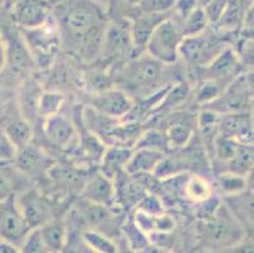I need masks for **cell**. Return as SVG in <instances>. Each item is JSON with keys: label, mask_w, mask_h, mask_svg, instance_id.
I'll return each instance as SVG.
<instances>
[{"label": "cell", "mask_w": 254, "mask_h": 253, "mask_svg": "<svg viewBox=\"0 0 254 253\" xmlns=\"http://www.w3.org/2000/svg\"><path fill=\"white\" fill-rule=\"evenodd\" d=\"M225 39L214 32L206 31L197 36L185 37L180 51V59L186 66L193 70H202L225 50Z\"/></svg>", "instance_id": "cell-5"}, {"label": "cell", "mask_w": 254, "mask_h": 253, "mask_svg": "<svg viewBox=\"0 0 254 253\" xmlns=\"http://www.w3.org/2000/svg\"><path fill=\"white\" fill-rule=\"evenodd\" d=\"M18 203L32 229L41 228L55 219L50 203L37 189L24 190L18 195Z\"/></svg>", "instance_id": "cell-13"}, {"label": "cell", "mask_w": 254, "mask_h": 253, "mask_svg": "<svg viewBox=\"0 0 254 253\" xmlns=\"http://www.w3.org/2000/svg\"><path fill=\"white\" fill-rule=\"evenodd\" d=\"M47 1H50V3L52 4V5H55V0H47Z\"/></svg>", "instance_id": "cell-49"}, {"label": "cell", "mask_w": 254, "mask_h": 253, "mask_svg": "<svg viewBox=\"0 0 254 253\" xmlns=\"http://www.w3.org/2000/svg\"><path fill=\"white\" fill-rule=\"evenodd\" d=\"M62 253H98L92 250L85 241L82 234L71 233Z\"/></svg>", "instance_id": "cell-39"}, {"label": "cell", "mask_w": 254, "mask_h": 253, "mask_svg": "<svg viewBox=\"0 0 254 253\" xmlns=\"http://www.w3.org/2000/svg\"><path fill=\"white\" fill-rule=\"evenodd\" d=\"M91 109L112 119H120L134 109V99L120 87H108L92 95Z\"/></svg>", "instance_id": "cell-10"}, {"label": "cell", "mask_w": 254, "mask_h": 253, "mask_svg": "<svg viewBox=\"0 0 254 253\" xmlns=\"http://www.w3.org/2000/svg\"><path fill=\"white\" fill-rule=\"evenodd\" d=\"M198 6H201L198 0H176V4L173 8V15L179 19H184Z\"/></svg>", "instance_id": "cell-41"}, {"label": "cell", "mask_w": 254, "mask_h": 253, "mask_svg": "<svg viewBox=\"0 0 254 253\" xmlns=\"http://www.w3.org/2000/svg\"><path fill=\"white\" fill-rule=\"evenodd\" d=\"M139 148L166 152V150L170 148L166 132L159 131V129H148V131L142 132L133 150H139Z\"/></svg>", "instance_id": "cell-33"}, {"label": "cell", "mask_w": 254, "mask_h": 253, "mask_svg": "<svg viewBox=\"0 0 254 253\" xmlns=\"http://www.w3.org/2000/svg\"><path fill=\"white\" fill-rule=\"evenodd\" d=\"M128 56H134V43L131 36V20L117 17L110 19L106 28L99 59L106 61H123Z\"/></svg>", "instance_id": "cell-6"}, {"label": "cell", "mask_w": 254, "mask_h": 253, "mask_svg": "<svg viewBox=\"0 0 254 253\" xmlns=\"http://www.w3.org/2000/svg\"><path fill=\"white\" fill-rule=\"evenodd\" d=\"M11 19L22 31L46 24L52 17L53 5L47 0H13Z\"/></svg>", "instance_id": "cell-9"}, {"label": "cell", "mask_w": 254, "mask_h": 253, "mask_svg": "<svg viewBox=\"0 0 254 253\" xmlns=\"http://www.w3.org/2000/svg\"><path fill=\"white\" fill-rule=\"evenodd\" d=\"M34 64L33 56L23 36L14 33L13 37H6L4 34L1 39V69L10 67L13 73L25 75L31 71Z\"/></svg>", "instance_id": "cell-11"}, {"label": "cell", "mask_w": 254, "mask_h": 253, "mask_svg": "<svg viewBox=\"0 0 254 253\" xmlns=\"http://www.w3.org/2000/svg\"><path fill=\"white\" fill-rule=\"evenodd\" d=\"M182 196L189 203L198 205L216 196V192L214 184H211L206 177L193 173V175L186 176Z\"/></svg>", "instance_id": "cell-23"}, {"label": "cell", "mask_w": 254, "mask_h": 253, "mask_svg": "<svg viewBox=\"0 0 254 253\" xmlns=\"http://www.w3.org/2000/svg\"><path fill=\"white\" fill-rule=\"evenodd\" d=\"M228 84L216 80H201L195 90L196 103L207 106L218 100L224 91H225Z\"/></svg>", "instance_id": "cell-31"}, {"label": "cell", "mask_w": 254, "mask_h": 253, "mask_svg": "<svg viewBox=\"0 0 254 253\" xmlns=\"http://www.w3.org/2000/svg\"><path fill=\"white\" fill-rule=\"evenodd\" d=\"M197 236L204 250L215 253L228 250L246 240L243 229L224 201L211 218L198 220Z\"/></svg>", "instance_id": "cell-3"}, {"label": "cell", "mask_w": 254, "mask_h": 253, "mask_svg": "<svg viewBox=\"0 0 254 253\" xmlns=\"http://www.w3.org/2000/svg\"><path fill=\"white\" fill-rule=\"evenodd\" d=\"M135 210H140L149 215L165 214V203L154 194H145L142 200L135 206Z\"/></svg>", "instance_id": "cell-38"}, {"label": "cell", "mask_w": 254, "mask_h": 253, "mask_svg": "<svg viewBox=\"0 0 254 253\" xmlns=\"http://www.w3.org/2000/svg\"><path fill=\"white\" fill-rule=\"evenodd\" d=\"M14 165L22 175L27 177H38L48 175L51 169L55 166V162L46 155L45 151L31 143L19 148Z\"/></svg>", "instance_id": "cell-15"}, {"label": "cell", "mask_w": 254, "mask_h": 253, "mask_svg": "<svg viewBox=\"0 0 254 253\" xmlns=\"http://www.w3.org/2000/svg\"><path fill=\"white\" fill-rule=\"evenodd\" d=\"M115 195L114 178L104 173L100 169L87 176L81 190L82 199L105 206L115 204Z\"/></svg>", "instance_id": "cell-14"}, {"label": "cell", "mask_w": 254, "mask_h": 253, "mask_svg": "<svg viewBox=\"0 0 254 253\" xmlns=\"http://www.w3.org/2000/svg\"><path fill=\"white\" fill-rule=\"evenodd\" d=\"M64 104V97L59 91H42L38 103V117L43 120L60 114Z\"/></svg>", "instance_id": "cell-32"}, {"label": "cell", "mask_w": 254, "mask_h": 253, "mask_svg": "<svg viewBox=\"0 0 254 253\" xmlns=\"http://www.w3.org/2000/svg\"><path fill=\"white\" fill-rule=\"evenodd\" d=\"M1 241L19 247L27 234L32 231L18 203V196L10 194L1 199Z\"/></svg>", "instance_id": "cell-8"}, {"label": "cell", "mask_w": 254, "mask_h": 253, "mask_svg": "<svg viewBox=\"0 0 254 253\" xmlns=\"http://www.w3.org/2000/svg\"><path fill=\"white\" fill-rule=\"evenodd\" d=\"M1 133L5 134L18 148H22L25 147V146L31 145L32 137H33L31 122H28L25 118L9 120V122L4 125Z\"/></svg>", "instance_id": "cell-27"}, {"label": "cell", "mask_w": 254, "mask_h": 253, "mask_svg": "<svg viewBox=\"0 0 254 253\" xmlns=\"http://www.w3.org/2000/svg\"><path fill=\"white\" fill-rule=\"evenodd\" d=\"M22 36L33 56L34 62L42 67L47 66L52 61L59 47L62 46L59 25L53 18V14L46 24L22 31Z\"/></svg>", "instance_id": "cell-7"}, {"label": "cell", "mask_w": 254, "mask_h": 253, "mask_svg": "<svg viewBox=\"0 0 254 253\" xmlns=\"http://www.w3.org/2000/svg\"><path fill=\"white\" fill-rule=\"evenodd\" d=\"M18 248L20 253H52L39 228L32 229Z\"/></svg>", "instance_id": "cell-35"}, {"label": "cell", "mask_w": 254, "mask_h": 253, "mask_svg": "<svg viewBox=\"0 0 254 253\" xmlns=\"http://www.w3.org/2000/svg\"><path fill=\"white\" fill-rule=\"evenodd\" d=\"M52 253H62V252H52Z\"/></svg>", "instance_id": "cell-50"}, {"label": "cell", "mask_w": 254, "mask_h": 253, "mask_svg": "<svg viewBox=\"0 0 254 253\" xmlns=\"http://www.w3.org/2000/svg\"><path fill=\"white\" fill-rule=\"evenodd\" d=\"M166 157V152L154 150H133L131 157L126 167V172L133 177H142L145 175L156 173L159 165Z\"/></svg>", "instance_id": "cell-20"}, {"label": "cell", "mask_w": 254, "mask_h": 253, "mask_svg": "<svg viewBox=\"0 0 254 253\" xmlns=\"http://www.w3.org/2000/svg\"><path fill=\"white\" fill-rule=\"evenodd\" d=\"M214 187L220 199L232 198L248 190L247 175L234 171H220L215 177Z\"/></svg>", "instance_id": "cell-24"}, {"label": "cell", "mask_w": 254, "mask_h": 253, "mask_svg": "<svg viewBox=\"0 0 254 253\" xmlns=\"http://www.w3.org/2000/svg\"><path fill=\"white\" fill-rule=\"evenodd\" d=\"M43 133L51 145L59 148H67L73 143L76 137L75 127L64 115L59 114L45 120Z\"/></svg>", "instance_id": "cell-21"}, {"label": "cell", "mask_w": 254, "mask_h": 253, "mask_svg": "<svg viewBox=\"0 0 254 253\" xmlns=\"http://www.w3.org/2000/svg\"><path fill=\"white\" fill-rule=\"evenodd\" d=\"M62 47L85 62L99 59L110 18L92 0H61L53 6Z\"/></svg>", "instance_id": "cell-1"}, {"label": "cell", "mask_w": 254, "mask_h": 253, "mask_svg": "<svg viewBox=\"0 0 254 253\" xmlns=\"http://www.w3.org/2000/svg\"><path fill=\"white\" fill-rule=\"evenodd\" d=\"M176 0H139L135 5L143 14H172Z\"/></svg>", "instance_id": "cell-36"}, {"label": "cell", "mask_w": 254, "mask_h": 253, "mask_svg": "<svg viewBox=\"0 0 254 253\" xmlns=\"http://www.w3.org/2000/svg\"><path fill=\"white\" fill-rule=\"evenodd\" d=\"M134 178L135 177L127 173L126 171L120 172L114 178L115 190H117L115 203H119L126 208H130V206H137L138 203L142 200L147 192L144 189H142L143 186H140Z\"/></svg>", "instance_id": "cell-22"}, {"label": "cell", "mask_w": 254, "mask_h": 253, "mask_svg": "<svg viewBox=\"0 0 254 253\" xmlns=\"http://www.w3.org/2000/svg\"><path fill=\"white\" fill-rule=\"evenodd\" d=\"M223 201L243 229L246 240L254 242V191L248 189Z\"/></svg>", "instance_id": "cell-16"}, {"label": "cell", "mask_w": 254, "mask_h": 253, "mask_svg": "<svg viewBox=\"0 0 254 253\" xmlns=\"http://www.w3.org/2000/svg\"><path fill=\"white\" fill-rule=\"evenodd\" d=\"M238 53L233 46H228L207 67L200 71L201 80H216L229 85L240 74H243Z\"/></svg>", "instance_id": "cell-12"}, {"label": "cell", "mask_w": 254, "mask_h": 253, "mask_svg": "<svg viewBox=\"0 0 254 253\" xmlns=\"http://www.w3.org/2000/svg\"><path fill=\"white\" fill-rule=\"evenodd\" d=\"M247 182H248V189L254 191V167L247 173Z\"/></svg>", "instance_id": "cell-45"}, {"label": "cell", "mask_w": 254, "mask_h": 253, "mask_svg": "<svg viewBox=\"0 0 254 253\" xmlns=\"http://www.w3.org/2000/svg\"><path fill=\"white\" fill-rule=\"evenodd\" d=\"M219 136L239 142H252L254 138V128L249 111L221 114L219 120Z\"/></svg>", "instance_id": "cell-18"}, {"label": "cell", "mask_w": 254, "mask_h": 253, "mask_svg": "<svg viewBox=\"0 0 254 253\" xmlns=\"http://www.w3.org/2000/svg\"><path fill=\"white\" fill-rule=\"evenodd\" d=\"M122 232H123L127 246L133 252H139L151 243L148 234L138 226L134 219L126 220L122 226Z\"/></svg>", "instance_id": "cell-30"}, {"label": "cell", "mask_w": 254, "mask_h": 253, "mask_svg": "<svg viewBox=\"0 0 254 253\" xmlns=\"http://www.w3.org/2000/svg\"><path fill=\"white\" fill-rule=\"evenodd\" d=\"M239 61L247 71L254 70V37H246L235 47Z\"/></svg>", "instance_id": "cell-37"}, {"label": "cell", "mask_w": 254, "mask_h": 253, "mask_svg": "<svg viewBox=\"0 0 254 253\" xmlns=\"http://www.w3.org/2000/svg\"><path fill=\"white\" fill-rule=\"evenodd\" d=\"M179 20L181 23L182 32H184L185 37L197 36V34L204 33V32L207 31V27L211 22L204 6H198L192 13L189 14L186 18Z\"/></svg>", "instance_id": "cell-29"}, {"label": "cell", "mask_w": 254, "mask_h": 253, "mask_svg": "<svg viewBox=\"0 0 254 253\" xmlns=\"http://www.w3.org/2000/svg\"><path fill=\"white\" fill-rule=\"evenodd\" d=\"M87 245L98 253H118V246L106 233L95 229H86L82 233Z\"/></svg>", "instance_id": "cell-34"}, {"label": "cell", "mask_w": 254, "mask_h": 253, "mask_svg": "<svg viewBox=\"0 0 254 253\" xmlns=\"http://www.w3.org/2000/svg\"><path fill=\"white\" fill-rule=\"evenodd\" d=\"M19 148L11 142L10 139L1 133V167L14 164Z\"/></svg>", "instance_id": "cell-40"}, {"label": "cell", "mask_w": 254, "mask_h": 253, "mask_svg": "<svg viewBox=\"0 0 254 253\" xmlns=\"http://www.w3.org/2000/svg\"><path fill=\"white\" fill-rule=\"evenodd\" d=\"M92 1H95V3H98L99 5H101V6H103V8H105L106 11H108V9L110 8V5H112L114 0H92Z\"/></svg>", "instance_id": "cell-46"}, {"label": "cell", "mask_w": 254, "mask_h": 253, "mask_svg": "<svg viewBox=\"0 0 254 253\" xmlns=\"http://www.w3.org/2000/svg\"><path fill=\"white\" fill-rule=\"evenodd\" d=\"M172 14H143L138 11L137 15L131 19V36L134 43L133 57H137L145 52L147 45L157 27Z\"/></svg>", "instance_id": "cell-17"}, {"label": "cell", "mask_w": 254, "mask_h": 253, "mask_svg": "<svg viewBox=\"0 0 254 253\" xmlns=\"http://www.w3.org/2000/svg\"><path fill=\"white\" fill-rule=\"evenodd\" d=\"M75 212L78 218L90 227L89 229H95L103 233H105L104 228L113 226V223L115 222V214L112 210V206L91 203L82 198L76 204Z\"/></svg>", "instance_id": "cell-19"}, {"label": "cell", "mask_w": 254, "mask_h": 253, "mask_svg": "<svg viewBox=\"0 0 254 253\" xmlns=\"http://www.w3.org/2000/svg\"><path fill=\"white\" fill-rule=\"evenodd\" d=\"M200 253H215V252H212V251H207V250H204V251H202V252H200Z\"/></svg>", "instance_id": "cell-48"}, {"label": "cell", "mask_w": 254, "mask_h": 253, "mask_svg": "<svg viewBox=\"0 0 254 253\" xmlns=\"http://www.w3.org/2000/svg\"><path fill=\"white\" fill-rule=\"evenodd\" d=\"M163 67L161 62L152 59L147 53L133 57L129 62H124L118 73V83L120 89L128 92L131 97L137 95L142 97H153L162 92L156 87H161L163 80Z\"/></svg>", "instance_id": "cell-2"}, {"label": "cell", "mask_w": 254, "mask_h": 253, "mask_svg": "<svg viewBox=\"0 0 254 253\" xmlns=\"http://www.w3.org/2000/svg\"><path fill=\"white\" fill-rule=\"evenodd\" d=\"M168 146L172 150H181L190 145L193 138V128L185 120H176L171 123L166 129Z\"/></svg>", "instance_id": "cell-28"}, {"label": "cell", "mask_w": 254, "mask_h": 253, "mask_svg": "<svg viewBox=\"0 0 254 253\" xmlns=\"http://www.w3.org/2000/svg\"><path fill=\"white\" fill-rule=\"evenodd\" d=\"M249 114H251V118H252V123H253V128H254V100L253 103H252V106H251V110H249ZM252 142H254V138Z\"/></svg>", "instance_id": "cell-47"}, {"label": "cell", "mask_w": 254, "mask_h": 253, "mask_svg": "<svg viewBox=\"0 0 254 253\" xmlns=\"http://www.w3.org/2000/svg\"><path fill=\"white\" fill-rule=\"evenodd\" d=\"M243 27L248 31L254 32V3L247 9L246 17H244V22H243Z\"/></svg>", "instance_id": "cell-42"}, {"label": "cell", "mask_w": 254, "mask_h": 253, "mask_svg": "<svg viewBox=\"0 0 254 253\" xmlns=\"http://www.w3.org/2000/svg\"><path fill=\"white\" fill-rule=\"evenodd\" d=\"M131 153H133V150L124 146H112L106 148L105 155L101 161L100 170L110 177L115 178L120 172L126 171Z\"/></svg>", "instance_id": "cell-25"}, {"label": "cell", "mask_w": 254, "mask_h": 253, "mask_svg": "<svg viewBox=\"0 0 254 253\" xmlns=\"http://www.w3.org/2000/svg\"><path fill=\"white\" fill-rule=\"evenodd\" d=\"M0 253H20V251L17 246L1 241V251H0Z\"/></svg>", "instance_id": "cell-44"}, {"label": "cell", "mask_w": 254, "mask_h": 253, "mask_svg": "<svg viewBox=\"0 0 254 253\" xmlns=\"http://www.w3.org/2000/svg\"><path fill=\"white\" fill-rule=\"evenodd\" d=\"M39 229L42 232L43 238L52 252L64 251V246L67 243L68 236H70L66 223L59 219H52Z\"/></svg>", "instance_id": "cell-26"}, {"label": "cell", "mask_w": 254, "mask_h": 253, "mask_svg": "<svg viewBox=\"0 0 254 253\" xmlns=\"http://www.w3.org/2000/svg\"><path fill=\"white\" fill-rule=\"evenodd\" d=\"M135 253H168L167 250H165V247H161V246H156L153 243H149L145 248H143L142 251Z\"/></svg>", "instance_id": "cell-43"}, {"label": "cell", "mask_w": 254, "mask_h": 253, "mask_svg": "<svg viewBox=\"0 0 254 253\" xmlns=\"http://www.w3.org/2000/svg\"><path fill=\"white\" fill-rule=\"evenodd\" d=\"M184 38L181 23L172 14L157 27L144 53L165 66H172L180 60V51Z\"/></svg>", "instance_id": "cell-4"}]
</instances>
